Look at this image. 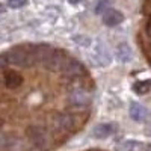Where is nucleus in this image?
<instances>
[{
    "instance_id": "13",
    "label": "nucleus",
    "mask_w": 151,
    "mask_h": 151,
    "mask_svg": "<svg viewBox=\"0 0 151 151\" xmlns=\"http://www.w3.org/2000/svg\"><path fill=\"white\" fill-rule=\"evenodd\" d=\"M3 11H5V5H2V3H0V14H2Z\"/></svg>"
},
{
    "instance_id": "15",
    "label": "nucleus",
    "mask_w": 151,
    "mask_h": 151,
    "mask_svg": "<svg viewBox=\"0 0 151 151\" xmlns=\"http://www.w3.org/2000/svg\"><path fill=\"white\" fill-rule=\"evenodd\" d=\"M148 134L151 136V125H150V129H148Z\"/></svg>"
},
{
    "instance_id": "14",
    "label": "nucleus",
    "mask_w": 151,
    "mask_h": 151,
    "mask_svg": "<svg viewBox=\"0 0 151 151\" xmlns=\"http://www.w3.org/2000/svg\"><path fill=\"white\" fill-rule=\"evenodd\" d=\"M145 151H151V144H150V145H148V147L145 148Z\"/></svg>"
},
{
    "instance_id": "2",
    "label": "nucleus",
    "mask_w": 151,
    "mask_h": 151,
    "mask_svg": "<svg viewBox=\"0 0 151 151\" xmlns=\"http://www.w3.org/2000/svg\"><path fill=\"white\" fill-rule=\"evenodd\" d=\"M77 125V115L71 112H60L50 118V130L53 133H68Z\"/></svg>"
},
{
    "instance_id": "4",
    "label": "nucleus",
    "mask_w": 151,
    "mask_h": 151,
    "mask_svg": "<svg viewBox=\"0 0 151 151\" xmlns=\"http://www.w3.org/2000/svg\"><path fill=\"white\" fill-rule=\"evenodd\" d=\"M122 21H124V15L118 9L107 8L103 12V23L109 27H115V26H118V24H121Z\"/></svg>"
},
{
    "instance_id": "1",
    "label": "nucleus",
    "mask_w": 151,
    "mask_h": 151,
    "mask_svg": "<svg viewBox=\"0 0 151 151\" xmlns=\"http://www.w3.org/2000/svg\"><path fill=\"white\" fill-rule=\"evenodd\" d=\"M92 101L91 91L86 85L80 83L79 79L76 80V83H70V91H68V103L73 109L77 110H85L89 109Z\"/></svg>"
},
{
    "instance_id": "8",
    "label": "nucleus",
    "mask_w": 151,
    "mask_h": 151,
    "mask_svg": "<svg viewBox=\"0 0 151 151\" xmlns=\"http://www.w3.org/2000/svg\"><path fill=\"white\" fill-rule=\"evenodd\" d=\"M151 89V80H142V82H136L133 85V91L139 95H144L147 94L148 91Z\"/></svg>"
},
{
    "instance_id": "10",
    "label": "nucleus",
    "mask_w": 151,
    "mask_h": 151,
    "mask_svg": "<svg viewBox=\"0 0 151 151\" xmlns=\"http://www.w3.org/2000/svg\"><path fill=\"white\" fill-rule=\"evenodd\" d=\"M27 5V0H8V6L11 9H20Z\"/></svg>"
},
{
    "instance_id": "5",
    "label": "nucleus",
    "mask_w": 151,
    "mask_h": 151,
    "mask_svg": "<svg viewBox=\"0 0 151 151\" xmlns=\"http://www.w3.org/2000/svg\"><path fill=\"white\" fill-rule=\"evenodd\" d=\"M130 116L136 122H144L148 118V110L145 109V106H142L139 103H132V106H130Z\"/></svg>"
},
{
    "instance_id": "7",
    "label": "nucleus",
    "mask_w": 151,
    "mask_h": 151,
    "mask_svg": "<svg viewBox=\"0 0 151 151\" xmlns=\"http://www.w3.org/2000/svg\"><path fill=\"white\" fill-rule=\"evenodd\" d=\"M116 56L121 62H129L132 60L133 58V52H132V48L127 42H121L118 47H116Z\"/></svg>"
},
{
    "instance_id": "12",
    "label": "nucleus",
    "mask_w": 151,
    "mask_h": 151,
    "mask_svg": "<svg viewBox=\"0 0 151 151\" xmlns=\"http://www.w3.org/2000/svg\"><path fill=\"white\" fill-rule=\"evenodd\" d=\"M80 2H83V0H68V3H71V5H77Z\"/></svg>"
},
{
    "instance_id": "11",
    "label": "nucleus",
    "mask_w": 151,
    "mask_h": 151,
    "mask_svg": "<svg viewBox=\"0 0 151 151\" xmlns=\"http://www.w3.org/2000/svg\"><path fill=\"white\" fill-rule=\"evenodd\" d=\"M145 33H147L148 40H150V44H151V12H150L148 20H147V23H145Z\"/></svg>"
},
{
    "instance_id": "6",
    "label": "nucleus",
    "mask_w": 151,
    "mask_h": 151,
    "mask_svg": "<svg viewBox=\"0 0 151 151\" xmlns=\"http://www.w3.org/2000/svg\"><path fill=\"white\" fill-rule=\"evenodd\" d=\"M113 132H115V127L112 124H98L92 130V136L95 139H106Z\"/></svg>"
},
{
    "instance_id": "9",
    "label": "nucleus",
    "mask_w": 151,
    "mask_h": 151,
    "mask_svg": "<svg viewBox=\"0 0 151 151\" xmlns=\"http://www.w3.org/2000/svg\"><path fill=\"white\" fill-rule=\"evenodd\" d=\"M124 150L125 151H144V145L139 141H125Z\"/></svg>"
},
{
    "instance_id": "3",
    "label": "nucleus",
    "mask_w": 151,
    "mask_h": 151,
    "mask_svg": "<svg viewBox=\"0 0 151 151\" xmlns=\"http://www.w3.org/2000/svg\"><path fill=\"white\" fill-rule=\"evenodd\" d=\"M26 137L27 141L40 150H45L52 141V136H50V132L44 127L42 124H32L26 129Z\"/></svg>"
}]
</instances>
